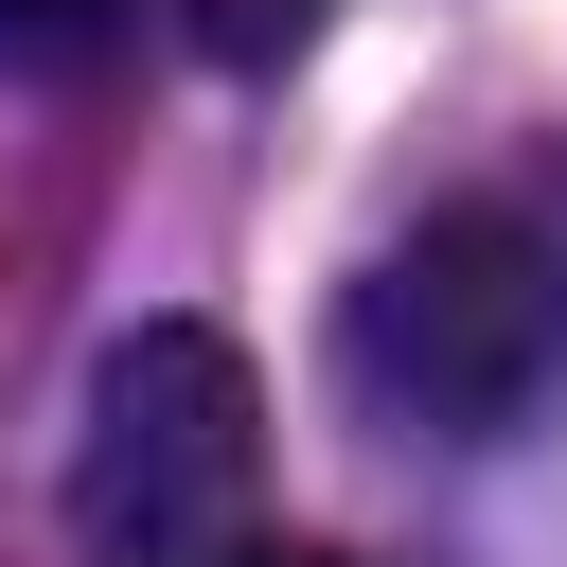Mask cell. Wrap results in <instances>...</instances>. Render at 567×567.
Segmentation results:
<instances>
[{"instance_id":"obj_3","label":"cell","mask_w":567,"mask_h":567,"mask_svg":"<svg viewBox=\"0 0 567 567\" xmlns=\"http://www.w3.org/2000/svg\"><path fill=\"white\" fill-rule=\"evenodd\" d=\"M124 35H142V0H0V71H35V89L53 71H106Z\"/></svg>"},{"instance_id":"obj_1","label":"cell","mask_w":567,"mask_h":567,"mask_svg":"<svg viewBox=\"0 0 567 567\" xmlns=\"http://www.w3.org/2000/svg\"><path fill=\"white\" fill-rule=\"evenodd\" d=\"M337 372L372 425L408 443H496L549 408L567 372V248L532 213H425L408 248H372L354 319H337Z\"/></svg>"},{"instance_id":"obj_5","label":"cell","mask_w":567,"mask_h":567,"mask_svg":"<svg viewBox=\"0 0 567 567\" xmlns=\"http://www.w3.org/2000/svg\"><path fill=\"white\" fill-rule=\"evenodd\" d=\"M195 567H337V549H301V532H230V549H195Z\"/></svg>"},{"instance_id":"obj_4","label":"cell","mask_w":567,"mask_h":567,"mask_svg":"<svg viewBox=\"0 0 567 567\" xmlns=\"http://www.w3.org/2000/svg\"><path fill=\"white\" fill-rule=\"evenodd\" d=\"M319 18H337V0H195V53H213V71H284Z\"/></svg>"},{"instance_id":"obj_2","label":"cell","mask_w":567,"mask_h":567,"mask_svg":"<svg viewBox=\"0 0 567 567\" xmlns=\"http://www.w3.org/2000/svg\"><path fill=\"white\" fill-rule=\"evenodd\" d=\"M248 478H266V390H248V354H230L213 319L106 337L89 425H71V532H89L106 567H195V549H230Z\"/></svg>"}]
</instances>
